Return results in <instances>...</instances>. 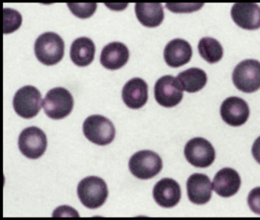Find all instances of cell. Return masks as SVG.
<instances>
[{
    "instance_id": "1",
    "label": "cell",
    "mask_w": 260,
    "mask_h": 220,
    "mask_svg": "<svg viewBox=\"0 0 260 220\" xmlns=\"http://www.w3.org/2000/svg\"><path fill=\"white\" fill-rule=\"evenodd\" d=\"M64 50L63 39L54 32L41 34L35 44L36 57L46 66H54L61 61L64 55Z\"/></svg>"
},
{
    "instance_id": "2",
    "label": "cell",
    "mask_w": 260,
    "mask_h": 220,
    "mask_svg": "<svg viewBox=\"0 0 260 220\" xmlns=\"http://www.w3.org/2000/svg\"><path fill=\"white\" fill-rule=\"evenodd\" d=\"M81 203L89 209H97L104 204L109 196L107 185L103 179L95 176L83 178L77 188Z\"/></svg>"
},
{
    "instance_id": "3",
    "label": "cell",
    "mask_w": 260,
    "mask_h": 220,
    "mask_svg": "<svg viewBox=\"0 0 260 220\" xmlns=\"http://www.w3.org/2000/svg\"><path fill=\"white\" fill-rule=\"evenodd\" d=\"M74 104V98L71 92L62 87L51 89L42 101L45 114L54 120L68 117L72 112Z\"/></svg>"
},
{
    "instance_id": "4",
    "label": "cell",
    "mask_w": 260,
    "mask_h": 220,
    "mask_svg": "<svg viewBox=\"0 0 260 220\" xmlns=\"http://www.w3.org/2000/svg\"><path fill=\"white\" fill-rule=\"evenodd\" d=\"M128 166L134 176L142 180H147L160 172L162 161L157 153L150 150H141L131 157Z\"/></svg>"
},
{
    "instance_id": "5",
    "label": "cell",
    "mask_w": 260,
    "mask_h": 220,
    "mask_svg": "<svg viewBox=\"0 0 260 220\" xmlns=\"http://www.w3.org/2000/svg\"><path fill=\"white\" fill-rule=\"evenodd\" d=\"M233 82L237 89L246 93H252L260 89V62L245 60L234 69Z\"/></svg>"
},
{
    "instance_id": "6",
    "label": "cell",
    "mask_w": 260,
    "mask_h": 220,
    "mask_svg": "<svg viewBox=\"0 0 260 220\" xmlns=\"http://www.w3.org/2000/svg\"><path fill=\"white\" fill-rule=\"evenodd\" d=\"M83 130L86 139L96 145H109L115 139V126L102 115L88 117L83 123Z\"/></svg>"
},
{
    "instance_id": "7",
    "label": "cell",
    "mask_w": 260,
    "mask_h": 220,
    "mask_svg": "<svg viewBox=\"0 0 260 220\" xmlns=\"http://www.w3.org/2000/svg\"><path fill=\"white\" fill-rule=\"evenodd\" d=\"M13 104L19 116L30 119L36 117L42 108V94L34 86H24L15 94Z\"/></svg>"
},
{
    "instance_id": "8",
    "label": "cell",
    "mask_w": 260,
    "mask_h": 220,
    "mask_svg": "<svg viewBox=\"0 0 260 220\" xmlns=\"http://www.w3.org/2000/svg\"><path fill=\"white\" fill-rule=\"evenodd\" d=\"M184 153L186 160L197 168H208L215 160L212 144L202 137L190 139L185 145Z\"/></svg>"
},
{
    "instance_id": "9",
    "label": "cell",
    "mask_w": 260,
    "mask_h": 220,
    "mask_svg": "<svg viewBox=\"0 0 260 220\" xmlns=\"http://www.w3.org/2000/svg\"><path fill=\"white\" fill-rule=\"evenodd\" d=\"M48 146L45 132L39 127H30L22 130L19 137L21 153L30 159H37L43 156Z\"/></svg>"
},
{
    "instance_id": "10",
    "label": "cell",
    "mask_w": 260,
    "mask_h": 220,
    "mask_svg": "<svg viewBox=\"0 0 260 220\" xmlns=\"http://www.w3.org/2000/svg\"><path fill=\"white\" fill-rule=\"evenodd\" d=\"M154 97L159 105L173 107L179 104L183 98V89L176 77L164 76L156 81Z\"/></svg>"
},
{
    "instance_id": "11",
    "label": "cell",
    "mask_w": 260,
    "mask_h": 220,
    "mask_svg": "<svg viewBox=\"0 0 260 220\" xmlns=\"http://www.w3.org/2000/svg\"><path fill=\"white\" fill-rule=\"evenodd\" d=\"M220 115L223 121L230 126L240 127L249 118V106L244 100L239 97H230L222 103Z\"/></svg>"
},
{
    "instance_id": "12",
    "label": "cell",
    "mask_w": 260,
    "mask_h": 220,
    "mask_svg": "<svg viewBox=\"0 0 260 220\" xmlns=\"http://www.w3.org/2000/svg\"><path fill=\"white\" fill-rule=\"evenodd\" d=\"M187 194L191 203L203 205L209 202L212 196V183L208 175L200 173L191 174L186 184Z\"/></svg>"
},
{
    "instance_id": "13",
    "label": "cell",
    "mask_w": 260,
    "mask_h": 220,
    "mask_svg": "<svg viewBox=\"0 0 260 220\" xmlns=\"http://www.w3.org/2000/svg\"><path fill=\"white\" fill-rule=\"evenodd\" d=\"M181 188L177 181L172 178H162L157 182L153 190L156 203L164 208H172L180 201Z\"/></svg>"
},
{
    "instance_id": "14",
    "label": "cell",
    "mask_w": 260,
    "mask_h": 220,
    "mask_svg": "<svg viewBox=\"0 0 260 220\" xmlns=\"http://www.w3.org/2000/svg\"><path fill=\"white\" fill-rule=\"evenodd\" d=\"M231 14L234 22L243 29L253 31L260 28V7L257 4H234Z\"/></svg>"
},
{
    "instance_id": "15",
    "label": "cell",
    "mask_w": 260,
    "mask_h": 220,
    "mask_svg": "<svg viewBox=\"0 0 260 220\" xmlns=\"http://www.w3.org/2000/svg\"><path fill=\"white\" fill-rule=\"evenodd\" d=\"M164 60L170 67L178 68L187 64L192 57V48L183 39H173L164 49Z\"/></svg>"
},
{
    "instance_id": "16",
    "label": "cell",
    "mask_w": 260,
    "mask_h": 220,
    "mask_svg": "<svg viewBox=\"0 0 260 220\" xmlns=\"http://www.w3.org/2000/svg\"><path fill=\"white\" fill-rule=\"evenodd\" d=\"M122 99L129 108H141L148 100L147 83L141 78L129 80L123 88Z\"/></svg>"
},
{
    "instance_id": "17",
    "label": "cell",
    "mask_w": 260,
    "mask_h": 220,
    "mask_svg": "<svg viewBox=\"0 0 260 220\" xmlns=\"http://www.w3.org/2000/svg\"><path fill=\"white\" fill-rule=\"evenodd\" d=\"M241 185V178L237 171L231 168H223L216 174L213 180L214 191L222 197L235 195Z\"/></svg>"
},
{
    "instance_id": "18",
    "label": "cell",
    "mask_w": 260,
    "mask_h": 220,
    "mask_svg": "<svg viewBox=\"0 0 260 220\" xmlns=\"http://www.w3.org/2000/svg\"><path fill=\"white\" fill-rule=\"evenodd\" d=\"M128 60V48L121 42H112L106 45L100 56L101 64L110 70H116L123 67Z\"/></svg>"
},
{
    "instance_id": "19",
    "label": "cell",
    "mask_w": 260,
    "mask_h": 220,
    "mask_svg": "<svg viewBox=\"0 0 260 220\" xmlns=\"http://www.w3.org/2000/svg\"><path fill=\"white\" fill-rule=\"evenodd\" d=\"M95 54V46L91 39L86 37L78 38L71 45V60L80 67L89 66L93 61Z\"/></svg>"
},
{
    "instance_id": "20",
    "label": "cell",
    "mask_w": 260,
    "mask_h": 220,
    "mask_svg": "<svg viewBox=\"0 0 260 220\" xmlns=\"http://www.w3.org/2000/svg\"><path fill=\"white\" fill-rule=\"evenodd\" d=\"M135 10L137 19L147 28H156L164 21V8L160 4H136Z\"/></svg>"
},
{
    "instance_id": "21",
    "label": "cell",
    "mask_w": 260,
    "mask_h": 220,
    "mask_svg": "<svg viewBox=\"0 0 260 220\" xmlns=\"http://www.w3.org/2000/svg\"><path fill=\"white\" fill-rule=\"evenodd\" d=\"M181 87L188 93L202 90L208 82L206 72L199 68H190L180 72L176 77Z\"/></svg>"
},
{
    "instance_id": "22",
    "label": "cell",
    "mask_w": 260,
    "mask_h": 220,
    "mask_svg": "<svg viewBox=\"0 0 260 220\" xmlns=\"http://www.w3.org/2000/svg\"><path fill=\"white\" fill-rule=\"evenodd\" d=\"M199 52L201 57L209 63H215L221 60L223 50L218 41L213 38H203L199 43Z\"/></svg>"
},
{
    "instance_id": "23",
    "label": "cell",
    "mask_w": 260,
    "mask_h": 220,
    "mask_svg": "<svg viewBox=\"0 0 260 220\" xmlns=\"http://www.w3.org/2000/svg\"><path fill=\"white\" fill-rule=\"evenodd\" d=\"M22 23V17L20 13L13 9L5 8L4 10V33L11 34L17 31Z\"/></svg>"
},
{
    "instance_id": "24",
    "label": "cell",
    "mask_w": 260,
    "mask_h": 220,
    "mask_svg": "<svg viewBox=\"0 0 260 220\" xmlns=\"http://www.w3.org/2000/svg\"><path fill=\"white\" fill-rule=\"evenodd\" d=\"M73 14L80 19H85L91 17L97 9L96 4H68Z\"/></svg>"
},
{
    "instance_id": "25",
    "label": "cell",
    "mask_w": 260,
    "mask_h": 220,
    "mask_svg": "<svg viewBox=\"0 0 260 220\" xmlns=\"http://www.w3.org/2000/svg\"><path fill=\"white\" fill-rule=\"evenodd\" d=\"M247 202L251 210L260 215V187L254 188L249 192Z\"/></svg>"
},
{
    "instance_id": "26",
    "label": "cell",
    "mask_w": 260,
    "mask_h": 220,
    "mask_svg": "<svg viewBox=\"0 0 260 220\" xmlns=\"http://www.w3.org/2000/svg\"><path fill=\"white\" fill-rule=\"evenodd\" d=\"M252 154L254 159L260 164V136L255 139L252 147Z\"/></svg>"
}]
</instances>
